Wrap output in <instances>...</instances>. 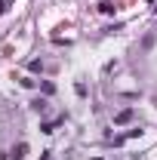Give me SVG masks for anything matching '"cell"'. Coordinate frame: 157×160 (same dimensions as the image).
I'll return each mask as SVG.
<instances>
[{
  "instance_id": "obj_1",
  "label": "cell",
  "mask_w": 157,
  "mask_h": 160,
  "mask_svg": "<svg viewBox=\"0 0 157 160\" xmlns=\"http://www.w3.org/2000/svg\"><path fill=\"white\" fill-rule=\"evenodd\" d=\"M129 120H133V111L126 108V111H120L117 117H114V123H129Z\"/></svg>"
},
{
  "instance_id": "obj_2",
  "label": "cell",
  "mask_w": 157,
  "mask_h": 160,
  "mask_svg": "<svg viewBox=\"0 0 157 160\" xmlns=\"http://www.w3.org/2000/svg\"><path fill=\"white\" fill-rule=\"evenodd\" d=\"M25 154H28V145H19V148H16V154H13V157H16V160H22V157H25Z\"/></svg>"
},
{
  "instance_id": "obj_3",
  "label": "cell",
  "mask_w": 157,
  "mask_h": 160,
  "mask_svg": "<svg viewBox=\"0 0 157 160\" xmlns=\"http://www.w3.org/2000/svg\"><path fill=\"white\" fill-rule=\"evenodd\" d=\"M9 6H13V0H0V16H3V12H6Z\"/></svg>"
}]
</instances>
